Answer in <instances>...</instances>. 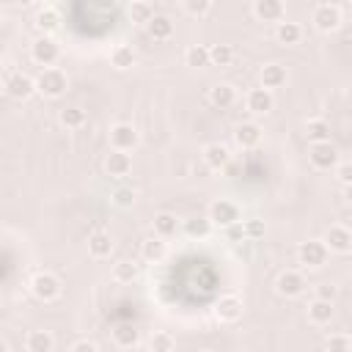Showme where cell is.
<instances>
[{
  "label": "cell",
  "instance_id": "obj_23",
  "mask_svg": "<svg viewBox=\"0 0 352 352\" xmlns=\"http://www.w3.org/2000/svg\"><path fill=\"white\" fill-rule=\"evenodd\" d=\"M333 314H336V308H333V302H330V300H319V297H314V300L308 302V322H311V324H316V327L330 324Z\"/></svg>",
  "mask_w": 352,
  "mask_h": 352
},
{
  "label": "cell",
  "instance_id": "obj_14",
  "mask_svg": "<svg viewBox=\"0 0 352 352\" xmlns=\"http://www.w3.org/2000/svg\"><path fill=\"white\" fill-rule=\"evenodd\" d=\"M261 135H264V129H261V124H256V121H242V124L234 126V143H236L239 148H245V151L256 148V146L261 143Z\"/></svg>",
  "mask_w": 352,
  "mask_h": 352
},
{
  "label": "cell",
  "instance_id": "obj_2",
  "mask_svg": "<svg viewBox=\"0 0 352 352\" xmlns=\"http://www.w3.org/2000/svg\"><path fill=\"white\" fill-rule=\"evenodd\" d=\"M28 289H30V294H33L36 300H41V302H52V300H58L60 292H63L60 278H58L55 272H50V270H38V272H33Z\"/></svg>",
  "mask_w": 352,
  "mask_h": 352
},
{
  "label": "cell",
  "instance_id": "obj_10",
  "mask_svg": "<svg viewBox=\"0 0 352 352\" xmlns=\"http://www.w3.org/2000/svg\"><path fill=\"white\" fill-rule=\"evenodd\" d=\"M209 220H212V226H220V228H228L234 223H242L239 220V206L234 201H228V198H217L209 206Z\"/></svg>",
  "mask_w": 352,
  "mask_h": 352
},
{
  "label": "cell",
  "instance_id": "obj_43",
  "mask_svg": "<svg viewBox=\"0 0 352 352\" xmlns=\"http://www.w3.org/2000/svg\"><path fill=\"white\" fill-rule=\"evenodd\" d=\"M336 294H338V292H336L333 283H319V286H316V297H319V300H330V302H333Z\"/></svg>",
  "mask_w": 352,
  "mask_h": 352
},
{
  "label": "cell",
  "instance_id": "obj_40",
  "mask_svg": "<svg viewBox=\"0 0 352 352\" xmlns=\"http://www.w3.org/2000/svg\"><path fill=\"white\" fill-rule=\"evenodd\" d=\"M110 201H113L116 206H121V209H129V206H135L138 192H135L132 187H116L113 195H110Z\"/></svg>",
  "mask_w": 352,
  "mask_h": 352
},
{
  "label": "cell",
  "instance_id": "obj_12",
  "mask_svg": "<svg viewBox=\"0 0 352 352\" xmlns=\"http://www.w3.org/2000/svg\"><path fill=\"white\" fill-rule=\"evenodd\" d=\"M305 286L308 283H305V275L300 270H283L275 280V289L280 297H300L305 292Z\"/></svg>",
  "mask_w": 352,
  "mask_h": 352
},
{
  "label": "cell",
  "instance_id": "obj_8",
  "mask_svg": "<svg viewBox=\"0 0 352 352\" xmlns=\"http://www.w3.org/2000/svg\"><path fill=\"white\" fill-rule=\"evenodd\" d=\"M327 245L322 242V239H308V242H300V248H297V261L302 264V267H308V270H316V267H322L324 261H327Z\"/></svg>",
  "mask_w": 352,
  "mask_h": 352
},
{
  "label": "cell",
  "instance_id": "obj_34",
  "mask_svg": "<svg viewBox=\"0 0 352 352\" xmlns=\"http://www.w3.org/2000/svg\"><path fill=\"white\" fill-rule=\"evenodd\" d=\"M182 228L190 239H206L212 234V220L209 217H195V220H187Z\"/></svg>",
  "mask_w": 352,
  "mask_h": 352
},
{
  "label": "cell",
  "instance_id": "obj_9",
  "mask_svg": "<svg viewBox=\"0 0 352 352\" xmlns=\"http://www.w3.org/2000/svg\"><path fill=\"white\" fill-rule=\"evenodd\" d=\"M242 311H245V302L239 294H223L217 302H214V319L220 324H234L242 319Z\"/></svg>",
  "mask_w": 352,
  "mask_h": 352
},
{
  "label": "cell",
  "instance_id": "obj_41",
  "mask_svg": "<svg viewBox=\"0 0 352 352\" xmlns=\"http://www.w3.org/2000/svg\"><path fill=\"white\" fill-rule=\"evenodd\" d=\"M333 173H336V179H338L344 187H349V184H352V160H341Z\"/></svg>",
  "mask_w": 352,
  "mask_h": 352
},
{
  "label": "cell",
  "instance_id": "obj_45",
  "mask_svg": "<svg viewBox=\"0 0 352 352\" xmlns=\"http://www.w3.org/2000/svg\"><path fill=\"white\" fill-rule=\"evenodd\" d=\"M226 236H228V239H242V236H248V234H245V223L228 226V228H226Z\"/></svg>",
  "mask_w": 352,
  "mask_h": 352
},
{
  "label": "cell",
  "instance_id": "obj_21",
  "mask_svg": "<svg viewBox=\"0 0 352 352\" xmlns=\"http://www.w3.org/2000/svg\"><path fill=\"white\" fill-rule=\"evenodd\" d=\"M302 36H305V30H302L300 22H289V19H283L280 25H275V38H278V44H283V47H294V44H300Z\"/></svg>",
  "mask_w": 352,
  "mask_h": 352
},
{
  "label": "cell",
  "instance_id": "obj_27",
  "mask_svg": "<svg viewBox=\"0 0 352 352\" xmlns=\"http://www.w3.org/2000/svg\"><path fill=\"white\" fill-rule=\"evenodd\" d=\"M113 341L121 349H135L140 344V330L135 324H116L113 327Z\"/></svg>",
  "mask_w": 352,
  "mask_h": 352
},
{
  "label": "cell",
  "instance_id": "obj_33",
  "mask_svg": "<svg viewBox=\"0 0 352 352\" xmlns=\"http://www.w3.org/2000/svg\"><path fill=\"white\" fill-rule=\"evenodd\" d=\"M305 138H308V143H324V140H330V124L324 118H308L305 121Z\"/></svg>",
  "mask_w": 352,
  "mask_h": 352
},
{
  "label": "cell",
  "instance_id": "obj_25",
  "mask_svg": "<svg viewBox=\"0 0 352 352\" xmlns=\"http://www.w3.org/2000/svg\"><path fill=\"white\" fill-rule=\"evenodd\" d=\"M88 253L94 258H107L113 253V236L104 231V228H96L91 236H88Z\"/></svg>",
  "mask_w": 352,
  "mask_h": 352
},
{
  "label": "cell",
  "instance_id": "obj_28",
  "mask_svg": "<svg viewBox=\"0 0 352 352\" xmlns=\"http://www.w3.org/2000/svg\"><path fill=\"white\" fill-rule=\"evenodd\" d=\"M184 63H187L190 69H206V66H212L209 47H204V44H190V47L184 50Z\"/></svg>",
  "mask_w": 352,
  "mask_h": 352
},
{
  "label": "cell",
  "instance_id": "obj_18",
  "mask_svg": "<svg viewBox=\"0 0 352 352\" xmlns=\"http://www.w3.org/2000/svg\"><path fill=\"white\" fill-rule=\"evenodd\" d=\"M55 349V336L50 330H28L25 333V352H52Z\"/></svg>",
  "mask_w": 352,
  "mask_h": 352
},
{
  "label": "cell",
  "instance_id": "obj_26",
  "mask_svg": "<svg viewBox=\"0 0 352 352\" xmlns=\"http://www.w3.org/2000/svg\"><path fill=\"white\" fill-rule=\"evenodd\" d=\"M140 256H143V261H148V264H160V261H165V256H168V242L160 239V236H148V239L140 245Z\"/></svg>",
  "mask_w": 352,
  "mask_h": 352
},
{
  "label": "cell",
  "instance_id": "obj_32",
  "mask_svg": "<svg viewBox=\"0 0 352 352\" xmlns=\"http://www.w3.org/2000/svg\"><path fill=\"white\" fill-rule=\"evenodd\" d=\"M110 66H116L118 72L135 66V50H132L129 44H116V47L110 50Z\"/></svg>",
  "mask_w": 352,
  "mask_h": 352
},
{
  "label": "cell",
  "instance_id": "obj_4",
  "mask_svg": "<svg viewBox=\"0 0 352 352\" xmlns=\"http://www.w3.org/2000/svg\"><path fill=\"white\" fill-rule=\"evenodd\" d=\"M3 88H6V96L14 99V102H25V99H30L33 94H38V91H36V77H30V74H25V72H11V74H6Z\"/></svg>",
  "mask_w": 352,
  "mask_h": 352
},
{
  "label": "cell",
  "instance_id": "obj_39",
  "mask_svg": "<svg viewBox=\"0 0 352 352\" xmlns=\"http://www.w3.org/2000/svg\"><path fill=\"white\" fill-rule=\"evenodd\" d=\"M327 352H352V338L346 333H330L324 341Z\"/></svg>",
  "mask_w": 352,
  "mask_h": 352
},
{
  "label": "cell",
  "instance_id": "obj_15",
  "mask_svg": "<svg viewBox=\"0 0 352 352\" xmlns=\"http://www.w3.org/2000/svg\"><path fill=\"white\" fill-rule=\"evenodd\" d=\"M253 16L258 22H275V25H280L286 19V6L280 0H256L253 3Z\"/></svg>",
  "mask_w": 352,
  "mask_h": 352
},
{
  "label": "cell",
  "instance_id": "obj_31",
  "mask_svg": "<svg viewBox=\"0 0 352 352\" xmlns=\"http://www.w3.org/2000/svg\"><path fill=\"white\" fill-rule=\"evenodd\" d=\"M146 30H148V36H151L154 41H165V38L173 36V22H170L165 14H157V16L146 25Z\"/></svg>",
  "mask_w": 352,
  "mask_h": 352
},
{
  "label": "cell",
  "instance_id": "obj_3",
  "mask_svg": "<svg viewBox=\"0 0 352 352\" xmlns=\"http://www.w3.org/2000/svg\"><path fill=\"white\" fill-rule=\"evenodd\" d=\"M341 22H344V14H341V6L336 3H316L311 8V25L319 33H336Z\"/></svg>",
  "mask_w": 352,
  "mask_h": 352
},
{
  "label": "cell",
  "instance_id": "obj_38",
  "mask_svg": "<svg viewBox=\"0 0 352 352\" xmlns=\"http://www.w3.org/2000/svg\"><path fill=\"white\" fill-rule=\"evenodd\" d=\"M173 346H176V338L168 330H154L151 338H148V349L151 352H173Z\"/></svg>",
  "mask_w": 352,
  "mask_h": 352
},
{
  "label": "cell",
  "instance_id": "obj_47",
  "mask_svg": "<svg viewBox=\"0 0 352 352\" xmlns=\"http://www.w3.org/2000/svg\"><path fill=\"white\" fill-rule=\"evenodd\" d=\"M0 349H3V352H11V346H8V341H0Z\"/></svg>",
  "mask_w": 352,
  "mask_h": 352
},
{
  "label": "cell",
  "instance_id": "obj_6",
  "mask_svg": "<svg viewBox=\"0 0 352 352\" xmlns=\"http://www.w3.org/2000/svg\"><path fill=\"white\" fill-rule=\"evenodd\" d=\"M308 162L316 170H336V165L341 162L338 160V148L330 140H324V143H308Z\"/></svg>",
  "mask_w": 352,
  "mask_h": 352
},
{
  "label": "cell",
  "instance_id": "obj_17",
  "mask_svg": "<svg viewBox=\"0 0 352 352\" xmlns=\"http://www.w3.org/2000/svg\"><path fill=\"white\" fill-rule=\"evenodd\" d=\"M104 170H107V176H113V179H124V176H129L132 173V154H126V151H107V157H104Z\"/></svg>",
  "mask_w": 352,
  "mask_h": 352
},
{
  "label": "cell",
  "instance_id": "obj_36",
  "mask_svg": "<svg viewBox=\"0 0 352 352\" xmlns=\"http://www.w3.org/2000/svg\"><path fill=\"white\" fill-rule=\"evenodd\" d=\"M138 278V264L124 258V261H116L113 264V280L116 283H132Z\"/></svg>",
  "mask_w": 352,
  "mask_h": 352
},
{
  "label": "cell",
  "instance_id": "obj_37",
  "mask_svg": "<svg viewBox=\"0 0 352 352\" xmlns=\"http://www.w3.org/2000/svg\"><path fill=\"white\" fill-rule=\"evenodd\" d=\"M182 11H184L187 16L204 19V16H209V14L214 11V3H212V0H184V3H182Z\"/></svg>",
  "mask_w": 352,
  "mask_h": 352
},
{
  "label": "cell",
  "instance_id": "obj_44",
  "mask_svg": "<svg viewBox=\"0 0 352 352\" xmlns=\"http://www.w3.org/2000/svg\"><path fill=\"white\" fill-rule=\"evenodd\" d=\"M69 352H99V346L94 341H88V338H80V341H74L69 346Z\"/></svg>",
  "mask_w": 352,
  "mask_h": 352
},
{
  "label": "cell",
  "instance_id": "obj_29",
  "mask_svg": "<svg viewBox=\"0 0 352 352\" xmlns=\"http://www.w3.org/2000/svg\"><path fill=\"white\" fill-rule=\"evenodd\" d=\"M58 121H60V126H66V129H82L85 121H88V116H85L82 107L72 104V107H63V110L58 113Z\"/></svg>",
  "mask_w": 352,
  "mask_h": 352
},
{
  "label": "cell",
  "instance_id": "obj_5",
  "mask_svg": "<svg viewBox=\"0 0 352 352\" xmlns=\"http://www.w3.org/2000/svg\"><path fill=\"white\" fill-rule=\"evenodd\" d=\"M30 58H33V63H38L41 69H50V66L58 63L60 47H58V41H55L52 36H38V38H33V44H30Z\"/></svg>",
  "mask_w": 352,
  "mask_h": 352
},
{
  "label": "cell",
  "instance_id": "obj_19",
  "mask_svg": "<svg viewBox=\"0 0 352 352\" xmlns=\"http://www.w3.org/2000/svg\"><path fill=\"white\" fill-rule=\"evenodd\" d=\"M286 66L283 63H264L261 72H258V80H261V88L267 91H275L280 85H286Z\"/></svg>",
  "mask_w": 352,
  "mask_h": 352
},
{
  "label": "cell",
  "instance_id": "obj_7",
  "mask_svg": "<svg viewBox=\"0 0 352 352\" xmlns=\"http://www.w3.org/2000/svg\"><path fill=\"white\" fill-rule=\"evenodd\" d=\"M138 143H140V135H138V129L132 124L118 121V124L110 126V148L113 151H126L129 154Z\"/></svg>",
  "mask_w": 352,
  "mask_h": 352
},
{
  "label": "cell",
  "instance_id": "obj_20",
  "mask_svg": "<svg viewBox=\"0 0 352 352\" xmlns=\"http://www.w3.org/2000/svg\"><path fill=\"white\" fill-rule=\"evenodd\" d=\"M36 28L41 30V36L55 33L60 28V11H58V6H50V3L41 6L38 14H36Z\"/></svg>",
  "mask_w": 352,
  "mask_h": 352
},
{
  "label": "cell",
  "instance_id": "obj_11",
  "mask_svg": "<svg viewBox=\"0 0 352 352\" xmlns=\"http://www.w3.org/2000/svg\"><path fill=\"white\" fill-rule=\"evenodd\" d=\"M322 242L327 245L330 253H341V256H344V253L352 250V228H346V226H341V223H333V226L324 231Z\"/></svg>",
  "mask_w": 352,
  "mask_h": 352
},
{
  "label": "cell",
  "instance_id": "obj_16",
  "mask_svg": "<svg viewBox=\"0 0 352 352\" xmlns=\"http://www.w3.org/2000/svg\"><path fill=\"white\" fill-rule=\"evenodd\" d=\"M201 157H204V165L209 170H223L231 162V151H228L226 143H206L204 151H201Z\"/></svg>",
  "mask_w": 352,
  "mask_h": 352
},
{
  "label": "cell",
  "instance_id": "obj_30",
  "mask_svg": "<svg viewBox=\"0 0 352 352\" xmlns=\"http://www.w3.org/2000/svg\"><path fill=\"white\" fill-rule=\"evenodd\" d=\"M126 11H129V19L135 22V25H148L157 14H154V6L151 3H146V0H132L129 6H126Z\"/></svg>",
  "mask_w": 352,
  "mask_h": 352
},
{
  "label": "cell",
  "instance_id": "obj_13",
  "mask_svg": "<svg viewBox=\"0 0 352 352\" xmlns=\"http://www.w3.org/2000/svg\"><path fill=\"white\" fill-rule=\"evenodd\" d=\"M245 107H248V113H253V116H267L272 107H275V96H272V91H267V88H250L248 94H245Z\"/></svg>",
  "mask_w": 352,
  "mask_h": 352
},
{
  "label": "cell",
  "instance_id": "obj_24",
  "mask_svg": "<svg viewBox=\"0 0 352 352\" xmlns=\"http://www.w3.org/2000/svg\"><path fill=\"white\" fill-rule=\"evenodd\" d=\"M209 102L217 107V110H228L234 102H236V88L231 82H217L209 88Z\"/></svg>",
  "mask_w": 352,
  "mask_h": 352
},
{
  "label": "cell",
  "instance_id": "obj_1",
  "mask_svg": "<svg viewBox=\"0 0 352 352\" xmlns=\"http://www.w3.org/2000/svg\"><path fill=\"white\" fill-rule=\"evenodd\" d=\"M69 88V77L60 66H50V69H41L36 74V91L44 96V99H60Z\"/></svg>",
  "mask_w": 352,
  "mask_h": 352
},
{
  "label": "cell",
  "instance_id": "obj_46",
  "mask_svg": "<svg viewBox=\"0 0 352 352\" xmlns=\"http://www.w3.org/2000/svg\"><path fill=\"white\" fill-rule=\"evenodd\" d=\"M344 198H346V204H352V184L344 187Z\"/></svg>",
  "mask_w": 352,
  "mask_h": 352
},
{
  "label": "cell",
  "instance_id": "obj_22",
  "mask_svg": "<svg viewBox=\"0 0 352 352\" xmlns=\"http://www.w3.org/2000/svg\"><path fill=\"white\" fill-rule=\"evenodd\" d=\"M151 226H154V236H160V239H170L182 228V223H179V217L173 212H157Z\"/></svg>",
  "mask_w": 352,
  "mask_h": 352
},
{
  "label": "cell",
  "instance_id": "obj_42",
  "mask_svg": "<svg viewBox=\"0 0 352 352\" xmlns=\"http://www.w3.org/2000/svg\"><path fill=\"white\" fill-rule=\"evenodd\" d=\"M264 231H267V226H264V220H245V234L250 236V239H258V236H264Z\"/></svg>",
  "mask_w": 352,
  "mask_h": 352
},
{
  "label": "cell",
  "instance_id": "obj_35",
  "mask_svg": "<svg viewBox=\"0 0 352 352\" xmlns=\"http://www.w3.org/2000/svg\"><path fill=\"white\" fill-rule=\"evenodd\" d=\"M209 58H212V66H231L234 63V47L231 44H212L209 47Z\"/></svg>",
  "mask_w": 352,
  "mask_h": 352
}]
</instances>
